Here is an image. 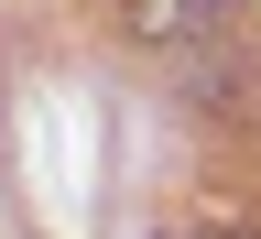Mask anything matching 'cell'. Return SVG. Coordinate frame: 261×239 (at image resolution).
<instances>
[{
	"label": "cell",
	"mask_w": 261,
	"mask_h": 239,
	"mask_svg": "<svg viewBox=\"0 0 261 239\" xmlns=\"http://www.w3.org/2000/svg\"><path fill=\"white\" fill-rule=\"evenodd\" d=\"M196 239H261V228H240V218H218V228H196Z\"/></svg>",
	"instance_id": "obj_2"
},
{
	"label": "cell",
	"mask_w": 261,
	"mask_h": 239,
	"mask_svg": "<svg viewBox=\"0 0 261 239\" xmlns=\"http://www.w3.org/2000/svg\"><path fill=\"white\" fill-rule=\"evenodd\" d=\"M120 11H130L142 44H185L196 22H218V0H120Z\"/></svg>",
	"instance_id": "obj_1"
},
{
	"label": "cell",
	"mask_w": 261,
	"mask_h": 239,
	"mask_svg": "<svg viewBox=\"0 0 261 239\" xmlns=\"http://www.w3.org/2000/svg\"><path fill=\"white\" fill-rule=\"evenodd\" d=\"M218 11H228V0H218Z\"/></svg>",
	"instance_id": "obj_3"
}]
</instances>
